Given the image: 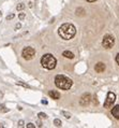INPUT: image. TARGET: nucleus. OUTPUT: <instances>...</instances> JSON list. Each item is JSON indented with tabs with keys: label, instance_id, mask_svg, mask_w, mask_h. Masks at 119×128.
Returning a JSON list of instances; mask_svg holds the SVG:
<instances>
[{
	"label": "nucleus",
	"instance_id": "1",
	"mask_svg": "<svg viewBox=\"0 0 119 128\" xmlns=\"http://www.w3.org/2000/svg\"><path fill=\"white\" fill-rule=\"evenodd\" d=\"M58 34L63 40H71L74 38V36L76 34V28L74 27V25L70 24V23H66L62 24L58 29Z\"/></svg>",
	"mask_w": 119,
	"mask_h": 128
},
{
	"label": "nucleus",
	"instance_id": "2",
	"mask_svg": "<svg viewBox=\"0 0 119 128\" xmlns=\"http://www.w3.org/2000/svg\"><path fill=\"white\" fill-rule=\"evenodd\" d=\"M55 84H56V86L58 88H60V89L68 90L71 88L73 82L68 77H64V75H57V77L55 78Z\"/></svg>",
	"mask_w": 119,
	"mask_h": 128
},
{
	"label": "nucleus",
	"instance_id": "3",
	"mask_svg": "<svg viewBox=\"0 0 119 128\" xmlns=\"http://www.w3.org/2000/svg\"><path fill=\"white\" fill-rule=\"evenodd\" d=\"M41 64L45 69H48V70H53L55 69L57 65V60L51 54H45L41 59Z\"/></svg>",
	"mask_w": 119,
	"mask_h": 128
},
{
	"label": "nucleus",
	"instance_id": "4",
	"mask_svg": "<svg viewBox=\"0 0 119 128\" xmlns=\"http://www.w3.org/2000/svg\"><path fill=\"white\" fill-rule=\"evenodd\" d=\"M115 44V39L111 35H105L102 41V45L104 48H112Z\"/></svg>",
	"mask_w": 119,
	"mask_h": 128
},
{
	"label": "nucleus",
	"instance_id": "5",
	"mask_svg": "<svg viewBox=\"0 0 119 128\" xmlns=\"http://www.w3.org/2000/svg\"><path fill=\"white\" fill-rule=\"evenodd\" d=\"M34 54H35V51L33 50V47L31 46H27L25 47L22 52V56L23 58H25L26 60H30L34 57Z\"/></svg>",
	"mask_w": 119,
	"mask_h": 128
},
{
	"label": "nucleus",
	"instance_id": "6",
	"mask_svg": "<svg viewBox=\"0 0 119 128\" xmlns=\"http://www.w3.org/2000/svg\"><path fill=\"white\" fill-rule=\"evenodd\" d=\"M115 100H116V95L114 93H112V91H109V93L107 94V97H106L105 102H104V108H106V109L111 108L113 104H114Z\"/></svg>",
	"mask_w": 119,
	"mask_h": 128
},
{
	"label": "nucleus",
	"instance_id": "7",
	"mask_svg": "<svg viewBox=\"0 0 119 128\" xmlns=\"http://www.w3.org/2000/svg\"><path fill=\"white\" fill-rule=\"evenodd\" d=\"M91 96H90L89 94H84L82 98H80V100H79V104L80 106H83V107H87L88 104L91 102Z\"/></svg>",
	"mask_w": 119,
	"mask_h": 128
},
{
	"label": "nucleus",
	"instance_id": "8",
	"mask_svg": "<svg viewBox=\"0 0 119 128\" xmlns=\"http://www.w3.org/2000/svg\"><path fill=\"white\" fill-rule=\"evenodd\" d=\"M95 70L98 72V73H102V72L105 70V65L103 63H98L95 66Z\"/></svg>",
	"mask_w": 119,
	"mask_h": 128
},
{
	"label": "nucleus",
	"instance_id": "9",
	"mask_svg": "<svg viewBox=\"0 0 119 128\" xmlns=\"http://www.w3.org/2000/svg\"><path fill=\"white\" fill-rule=\"evenodd\" d=\"M48 95H49V97L51 99H55V100H58L60 98V94L58 93L57 90H50L49 93H48Z\"/></svg>",
	"mask_w": 119,
	"mask_h": 128
},
{
	"label": "nucleus",
	"instance_id": "10",
	"mask_svg": "<svg viewBox=\"0 0 119 128\" xmlns=\"http://www.w3.org/2000/svg\"><path fill=\"white\" fill-rule=\"evenodd\" d=\"M112 114H113V116H114L115 119L119 120V104L115 106V107L112 109Z\"/></svg>",
	"mask_w": 119,
	"mask_h": 128
},
{
	"label": "nucleus",
	"instance_id": "11",
	"mask_svg": "<svg viewBox=\"0 0 119 128\" xmlns=\"http://www.w3.org/2000/svg\"><path fill=\"white\" fill-rule=\"evenodd\" d=\"M62 56L69 58V59H73V58H74V54L72 53V52H70V51H64L62 53Z\"/></svg>",
	"mask_w": 119,
	"mask_h": 128
},
{
	"label": "nucleus",
	"instance_id": "12",
	"mask_svg": "<svg viewBox=\"0 0 119 128\" xmlns=\"http://www.w3.org/2000/svg\"><path fill=\"white\" fill-rule=\"evenodd\" d=\"M0 112H9V109H6V108L3 106V104H0Z\"/></svg>",
	"mask_w": 119,
	"mask_h": 128
},
{
	"label": "nucleus",
	"instance_id": "13",
	"mask_svg": "<svg viewBox=\"0 0 119 128\" xmlns=\"http://www.w3.org/2000/svg\"><path fill=\"white\" fill-rule=\"evenodd\" d=\"M54 124H55V126H57V127H60L61 126V121L59 119H56L54 121Z\"/></svg>",
	"mask_w": 119,
	"mask_h": 128
},
{
	"label": "nucleus",
	"instance_id": "14",
	"mask_svg": "<svg viewBox=\"0 0 119 128\" xmlns=\"http://www.w3.org/2000/svg\"><path fill=\"white\" fill-rule=\"evenodd\" d=\"M38 116H39V119H42V120H44V119H46V114H45V113H43V112H40V113H39L38 114Z\"/></svg>",
	"mask_w": 119,
	"mask_h": 128
},
{
	"label": "nucleus",
	"instance_id": "15",
	"mask_svg": "<svg viewBox=\"0 0 119 128\" xmlns=\"http://www.w3.org/2000/svg\"><path fill=\"white\" fill-rule=\"evenodd\" d=\"M62 115H64V117H67V119H70L71 117V114L69 113V112H66V111H62Z\"/></svg>",
	"mask_w": 119,
	"mask_h": 128
},
{
	"label": "nucleus",
	"instance_id": "16",
	"mask_svg": "<svg viewBox=\"0 0 119 128\" xmlns=\"http://www.w3.org/2000/svg\"><path fill=\"white\" fill-rule=\"evenodd\" d=\"M24 8H25L24 3H19V4H18L17 6H16V9H17V10H18V11H21V10H23V9H24Z\"/></svg>",
	"mask_w": 119,
	"mask_h": 128
},
{
	"label": "nucleus",
	"instance_id": "17",
	"mask_svg": "<svg viewBox=\"0 0 119 128\" xmlns=\"http://www.w3.org/2000/svg\"><path fill=\"white\" fill-rule=\"evenodd\" d=\"M17 85H21V86H24V87H27V88L30 87L28 84H26V83H22V82H17Z\"/></svg>",
	"mask_w": 119,
	"mask_h": 128
},
{
	"label": "nucleus",
	"instance_id": "18",
	"mask_svg": "<svg viewBox=\"0 0 119 128\" xmlns=\"http://www.w3.org/2000/svg\"><path fill=\"white\" fill-rule=\"evenodd\" d=\"M14 13H12V14H10V15H8L6 16V21H10V19H12V18H14Z\"/></svg>",
	"mask_w": 119,
	"mask_h": 128
},
{
	"label": "nucleus",
	"instance_id": "19",
	"mask_svg": "<svg viewBox=\"0 0 119 128\" xmlns=\"http://www.w3.org/2000/svg\"><path fill=\"white\" fill-rule=\"evenodd\" d=\"M24 125H25L24 121H19V122H18V127H22V126H24Z\"/></svg>",
	"mask_w": 119,
	"mask_h": 128
},
{
	"label": "nucleus",
	"instance_id": "20",
	"mask_svg": "<svg viewBox=\"0 0 119 128\" xmlns=\"http://www.w3.org/2000/svg\"><path fill=\"white\" fill-rule=\"evenodd\" d=\"M25 18V14L24 13H21V14H19V19H24Z\"/></svg>",
	"mask_w": 119,
	"mask_h": 128
},
{
	"label": "nucleus",
	"instance_id": "21",
	"mask_svg": "<svg viewBox=\"0 0 119 128\" xmlns=\"http://www.w3.org/2000/svg\"><path fill=\"white\" fill-rule=\"evenodd\" d=\"M27 128H34V125H33V124H28V125H27Z\"/></svg>",
	"mask_w": 119,
	"mask_h": 128
},
{
	"label": "nucleus",
	"instance_id": "22",
	"mask_svg": "<svg viewBox=\"0 0 119 128\" xmlns=\"http://www.w3.org/2000/svg\"><path fill=\"white\" fill-rule=\"evenodd\" d=\"M116 63L119 65V54H117V56H116Z\"/></svg>",
	"mask_w": 119,
	"mask_h": 128
},
{
	"label": "nucleus",
	"instance_id": "23",
	"mask_svg": "<svg viewBox=\"0 0 119 128\" xmlns=\"http://www.w3.org/2000/svg\"><path fill=\"white\" fill-rule=\"evenodd\" d=\"M38 126L39 127H42V123L41 122H38Z\"/></svg>",
	"mask_w": 119,
	"mask_h": 128
},
{
	"label": "nucleus",
	"instance_id": "24",
	"mask_svg": "<svg viewBox=\"0 0 119 128\" xmlns=\"http://www.w3.org/2000/svg\"><path fill=\"white\" fill-rule=\"evenodd\" d=\"M42 103H43V104H46L47 101H46V100H42Z\"/></svg>",
	"mask_w": 119,
	"mask_h": 128
},
{
	"label": "nucleus",
	"instance_id": "25",
	"mask_svg": "<svg viewBox=\"0 0 119 128\" xmlns=\"http://www.w3.org/2000/svg\"><path fill=\"white\" fill-rule=\"evenodd\" d=\"M86 1H88V2H95V1H96V0H86Z\"/></svg>",
	"mask_w": 119,
	"mask_h": 128
},
{
	"label": "nucleus",
	"instance_id": "26",
	"mask_svg": "<svg viewBox=\"0 0 119 128\" xmlns=\"http://www.w3.org/2000/svg\"><path fill=\"white\" fill-rule=\"evenodd\" d=\"M2 97H3V94L1 93V91H0V98H2Z\"/></svg>",
	"mask_w": 119,
	"mask_h": 128
},
{
	"label": "nucleus",
	"instance_id": "27",
	"mask_svg": "<svg viewBox=\"0 0 119 128\" xmlns=\"http://www.w3.org/2000/svg\"><path fill=\"white\" fill-rule=\"evenodd\" d=\"M0 128H3V126L1 125V124H0Z\"/></svg>",
	"mask_w": 119,
	"mask_h": 128
}]
</instances>
